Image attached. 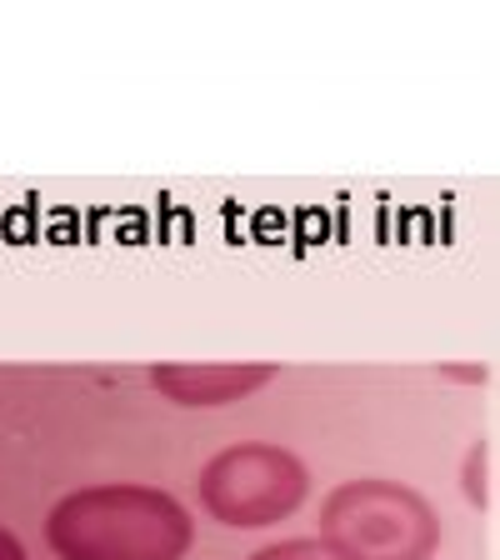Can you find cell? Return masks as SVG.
<instances>
[{"label":"cell","instance_id":"cell-1","mask_svg":"<svg viewBox=\"0 0 500 560\" xmlns=\"http://www.w3.org/2000/svg\"><path fill=\"white\" fill-rule=\"evenodd\" d=\"M46 546L60 560H186L196 521L161 486H81L50 505Z\"/></svg>","mask_w":500,"mask_h":560},{"label":"cell","instance_id":"cell-2","mask_svg":"<svg viewBox=\"0 0 500 560\" xmlns=\"http://www.w3.org/2000/svg\"><path fill=\"white\" fill-rule=\"evenodd\" d=\"M441 511L406 480H346L321 501V540L340 560H435Z\"/></svg>","mask_w":500,"mask_h":560},{"label":"cell","instance_id":"cell-3","mask_svg":"<svg viewBox=\"0 0 500 560\" xmlns=\"http://www.w3.org/2000/svg\"><path fill=\"white\" fill-rule=\"evenodd\" d=\"M200 505L231 530H260L295 515L311 495V466L295 451L270 441H241L216 451L200 466Z\"/></svg>","mask_w":500,"mask_h":560},{"label":"cell","instance_id":"cell-4","mask_svg":"<svg viewBox=\"0 0 500 560\" xmlns=\"http://www.w3.org/2000/svg\"><path fill=\"white\" fill-rule=\"evenodd\" d=\"M151 390L165 396L171 406H186V410H216V406H235V400L256 396L266 390L270 381L280 375V365L270 361H235V365H221V361H161L151 365Z\"/></svg>","mask_w":500,"mask_h":560},{"label":"cell","instance_id":"cell-5","mask_svg":"<svg viewBox=\"0 0 500 560\" xmlns=\"http://www.w3.org/2000/svg\"><path fill=\"white\" fill-rule=\"evenodd\" d=\"M461 490L476 511H490L496 505V445L490 441H476L466 455V470H461Z\"/></svg>","mask_w":500,"mask_h":560},{"label":"cell","instance_id":"cell-6","mask_svg":"<svg viewBox=\"0 0 500 560\" xmlns=\"http://www.w3.org/2000/svg\"><path fill=\"white\" fill-rule=\"evenodd\" d=\"M245 560H340V556L321 536H291V540H270V546H260Z\"/></svg>","mask_w":500,"mask_h":560},{"label":"cell","instance_id":"cell-7","mask_svg":"<svg viewBox=\"0 0 500 560\" xmlns=\"http://www.w3.org/2000/svg\"><path fill=\"white\" fill-rule=\"evenodd\" d=\"M0 560H31V556H25V546H21V536H15V530H5V525H0Z\"/></svg>","mask_w":500,"mask_h":560},{"label":"cell","instance_id":"cell-8","mask_svg":"<svg viewBox=\"0 0 500 560\" xmlns=\"http://www.w3.org/2000/svg\"><path fill=\"white\" fill-rule=\"evenodd\" d=\"M445 375H451V381H470V385H480L490 371H486L480 361H470V365H445Z\"/></svg>","mask_w":500,"mask_h":560}]
</instances>
